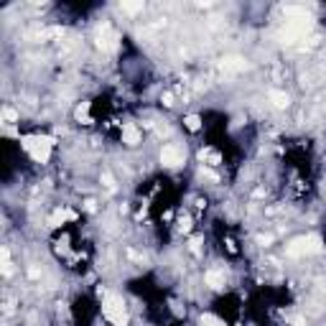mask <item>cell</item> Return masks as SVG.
<instances>
[{
	"mask_svg": "<svg viewBox=\"0 0 326 326\" xmlns=\"http://www.w3.org/2000/svg\"><path fill=\"white\" fill-rule=\"evenodd\" d=\"M311 26H314V20L306 15V10H298V18H291L286 28L278 33V38H280V43H296L298 38H303L311 31Z\"/></svg>",
	"mask_w": 326,
	"mask_h": 326,
	"instance_id": "cell-1",
	"label": "cell"
},
{
	"mask_svg": "<svg viewBox=\"0 0 326 326\" xmlns=\"http://www.w3.org/2000/svg\"><path fill=\"white\" fill-rule=\"evenodd\" d=\"M102 314H105L107 321H112L115 326H125L127 324L125 301L117 293H105V298H102Z\"/></svg>",
	"mask_w": 326,
	"mask_h": 326,
	"instance_id": "cell-2",
	"label": "cell"
},
{
	"mask_svg": "<svg viewBox=\"0 0 326 326\" xmlns=\"http://www.w3.org/2000/svg\"><path fill=\"white\" fill-rule=\"evenodd\" d=\"M51 145L54 140L46 138V135H31V138H23V148H26V153L38 161V163H46L49 156H51Z\"/></svg>",
	"mask_w": 326,
	"mask_h": 326,
	"instance_id": "cell-3",
	"label": "cell"
},
{
	"mask_svg": "<svg viewBox=\"0 0 326 326\" xmlns=\"http://www.w3.org/2000/svg\"><path fill=\"white\" fill-rule=\"evenodd\" d=\"M316 250H321V240H319L316 234H303V237H296V240H291V242H288V247H286V252H288L291 257H303V255L316 252Z\"/></svg>",
	"mask_w": 326,
	"mask_h": 326,
	"instance_id": "cell-4",
	"label": "cell"
},
{
	"mask_svg": "<svg viewBox=\"0 0 326 326\" xmlns=\"http://www.w3.org/2000/svg\"><path fill=\"white\" fill-rule=\"evenodd\" d=\"M161 163L168 166V168L181 166V163H184V150L176 148V145H163V150H161Z\"/></svg>",
	"mask_w": 326,
	"mask_h": 326,
	"instance_id": "cell-5",
	"label": "cell"
},
{
	"mask_svg": "<svg viewBox=\"0 0 326 326\" xmlns=\"http://www.w3.org/2000/svg\"><path fill=\"white\" fill-rule=\"evenodd\" d=\"M95 38H97V46H100L102 51H110V49L115 46V33H112V28L107 26V23L97 28V36H95Z\"/></svg>",
	"mask_w": 326,
	"mask_h": 326,
	"instance_id": "cell-6",
	"label": "cell"
},
{
	"mask_svg": "<svg viewBox=\"0 0 326 326\" xmlns=\"http://www.w3.org/2000/svg\"><path fill=\"white\" fill-rule=\"evenodd\" d=\"M122 143H127V145H138L140 143V130H138L135 122H125L122 125Z\"/></svg>",
	"mask_w": 326,
	"mask_h": 326,
	"instance_id": "cell-7",
	"label": "cell"
},
{
	"mask_svg": "<svg viewBox=\"0 0 326 326\" xmlns=\"http://www.w3.org/2000/svg\"><path fill=\"white\" fill-rule=\"evenodd\" d=\"M204 280H207V286H209V288H214V291L224 288V273H222V270H207Z\"/></svg>",
	"mask_w": 326,
	"mask_h": 326,
	"instance_id": "cell-8",
	"label": "cell"
},
{
	"mask_svg": "<svg viewBox=\"0 0 326 326\" xmlns=\"http://www.w3.org/2000/svg\"><path fill=\"white\" fill-rule=\"evenodd\" d=\"M219 69L222 72H240V69H245V61L240 56H227L219 61Z\"/></svg>",
	"mask_w": 326,
	"mask_h": 326,
	"instance_id": "cell-9",
	"label": "cell"
},
{
	"mask_svg": "<svg viewBox=\"0 0 326 326\" xmlns=\"http://www.w3.org/2000/svg\"><path fill=\"white\" fill-rule=\"evenodd\" d=\"M270 102L278 107V110H286L291 100H288V95H286V92H278V90H273V92H270Z\"/></svg>",
	"mask_w": 326,
	"mask_h": 326,
	"instance_id": "cell-10",
	"label": "cell"
},
{
	"mask_svg": "<svg viewBox=\"0 0 326 326\" xmlns=\"http://www.w3.org/2000/svg\"><path fill=\"white\" fill-rule=\"evenodd\" d=\"M184 125L191 130V133H197V130L202 127V120H199V115H189V117L184 120Z\"/></svg>",
	"mask_w": 326,
	"mask_h": 326,
	"instance_id": "cell-11",
	"label": "cell"
},
{
	"mask_svg": "<svg viewBox=\"0 0 326 326\" xmlns=\"http://www.w3.org/2000/svg\"><path fill=\"white\" fill-rule=\"evenodd\" d=\"M3 122L5 125H15L18 122V112L13 110V107H5V110H3Z\"/></svg>",
	"mask_w": 326,
	"mask_h": 326,
	"instance_id": "cell-12",
	"label": "cell"
},
{
	"mask_svg": "<svg viewBox=\"0 0 326 326\" xmlns=\"http://www.w3.org/2000/svg\"><path fill=\"white\" fill-rule=\"evenodd\" d=\"M202 326H227L222 319H217V316H212V314H204L202 316Z\"/></svg>",
	"mask_w": 326,
	"mask_h": 326,
	"instance_id": "cell-13",
	"label": "cell"
},
{
	"mask_svg": "<svg viewBox=\"0 0 326 326\" xmlns=\"http://www.w3.org/2000/svg\"><path fill=\"white\" fill-rule=\"evenodd\" d=\"M72 217H74L72 212H56V214L51 217V224H54V227H59V222H64V219H72Z\"/></svg>",
	"mask_w": 326,
	"mask_h": 326,
	"instance_id": "cell-14",
	"label": "cell"
},
{
	"mask_svg": "<svg viewBox=\"0 0 326 326\" xmlns=\"http://www.w3.org/2000/svg\"><path fill=\"white\" fill-rule=\"evenodd\" d=\"M3 275H10V250L3 247Z\"/></svg>",
	"mask_w": 326,
	"mask_h": 326,
	"instance_id": "cell-15",
	"label": "cell"
},
{
	"mask_svg": "<svg viewBox=\"0 0 326 326\" xmlns=\"http://www.w3.org/2000/svg\"><path fill=\"white\" fill-rule=\"evenodd\" d=\"M122 10L125 13H138V10H143V3H122Z\"/></svg>",
	"mask_w": 326,
	"mask_h": 326,
	"instance_id": "cell-16",
	"label": "cell"
},
{
	"mask_svg": "<svg viewBox=\"0 0 326 326\" xmlns=\"http://www.w3.org/2000/svg\"><path fill=\"white\" fill-rule=\"evenodd\" d=\"M87 115H90V105H82L79 110H77V117L84 120V122H90V117H87Z\"/></svg>",
	"mask_w": 326,
	"mask_h": 326,
	"instance_id": "cell-17",
	"label": "cell"
},
{
	"mask_svg": "<svg viewBox=\"0 0 326 326\" xmlns=\"http://www.w3.org/2000/svg\"><path fill=\"white\" fill-rule=\"evenodd\" d=\"M179 229H181V232H189V229H191V219H189V217H181V219H179Z\"/></svg>",
	"mask_w": 326,
	"mask_h": 326,
	"instance_id": "cell-18",
	"label": "cell"
},
{
	"mask_svg": "<svg viewBox=\"0 0 326 326\" xmlns=\"http://www.w3.org/2000/svg\"><path fill=\"white\" fill-rule=\"evenodd\" d=\"M257 242H260V245H270V242H273V237H270V234H260V237H257Z\"/></svg>",
	"mask_w": 326,
	"mask_h": 326,
	"instance_id": "cell-19",
	"label": "cell"
},
{
	"mask_svg": "<svg viewBox=\"0 0 326 326\" xmlns=\"http://www.w3.org/2000/svg\"><path fill=\"white\" fill-rule=\"evenodd\" d=\"M102 181H105V186H110V189L115 186V184H112V176H110V173H102Z\"/></svg>",
	"mask_w": 326,
	"mask_h": 326,
	"instance_id": "cell-20",
	"label": "cell"
},
{
	"mask_svg": "<svg viewBox=\"0 0 326 326\" xmlns=\"http://www.w3.org/2000/svg\"><path fill=\"white\" fill-rule=\"evenodd\" d=\"M163 105L171 107V105H173V95H163Z\"/></svg>",
	"mask_w": 326,
	"mask_h": 326,
	"instance_id": "cell-21",
	"label": "cell"
},
{
	"mask_svg": "<svg viewBox=\"0 0 326 326\" xmlns=\"http://www.w3.org/2000/svg\"><path fill=\"white\" fill-rule=\"evenodd\" d=\"M28 275H31V278H38L41 273H38V268H28Z\"/></svg>",
	"mask_w": 326,
	"mask_h": 326,
	"instance_id": "cell-22",
	"label": "cell"
}]
</instances>
